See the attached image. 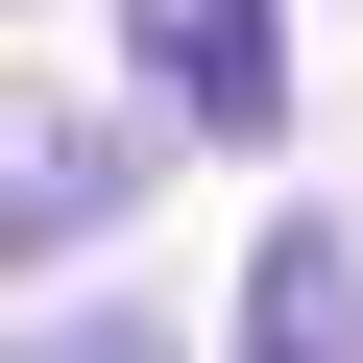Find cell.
Instances as JSON below:
<instances>
[{
  "instance_id": "obj_4",
  "label": "cell",
  "mask_w": 363,
  "mask_h": 363,
  "mask_svg": "<svg viewBox=\"0 0 363 363\" xmlns=\"http://www.w3.org/2000/svg\"><path fill=\"white\" fill-rule=\"evenodd\" d=\"M25 363H169V315H49Z\"/></svg>"
},
{
  "instance_id": "obj_2",
  "label": "cell",
  "mask_w": 363,
  "mask_h": 363,
  "mask_svg": "<svg viewBox=\"0 0 363 363\" xmlns=\"http://www.w3.org/2000/svg\"><path fill=\"white\" fill-rule=\"evenodd\" d=\"M242 363H363V242H339V218H267V267H242Z\"/></svg>"
},
{
  "instance_id": "obj_3",
  "label": "cell",
  "mask_w": 363,
  "mask_h": 363,
  "mask_svg": "<svg viewBox=\"0 0 363 363\" xmlns=\"http://www.w3.org/2000/svg\"><path fill=\"white\" fill-rule=\"evenodd\" d=\"M121 194H145V145H121V121H25V169H0V242L49 267V242H97Z\"/></svg>"
},
{
  "instance_id": "obj_1",
  "label": "cell",
  "mask_w": 363,
  "mask_h": 363,
  "mask_svg": "<svg viewBox=\"0 0 363 363\" xmlns=\"http://www.w3.org/2000/svg\"><path fill=\"white\" fill-rule=\"evenodd\" d=\"M121 49H145V97L194 145H267L291 121V25H267V0H121Z\"/></svg>"
}]
</instances>
